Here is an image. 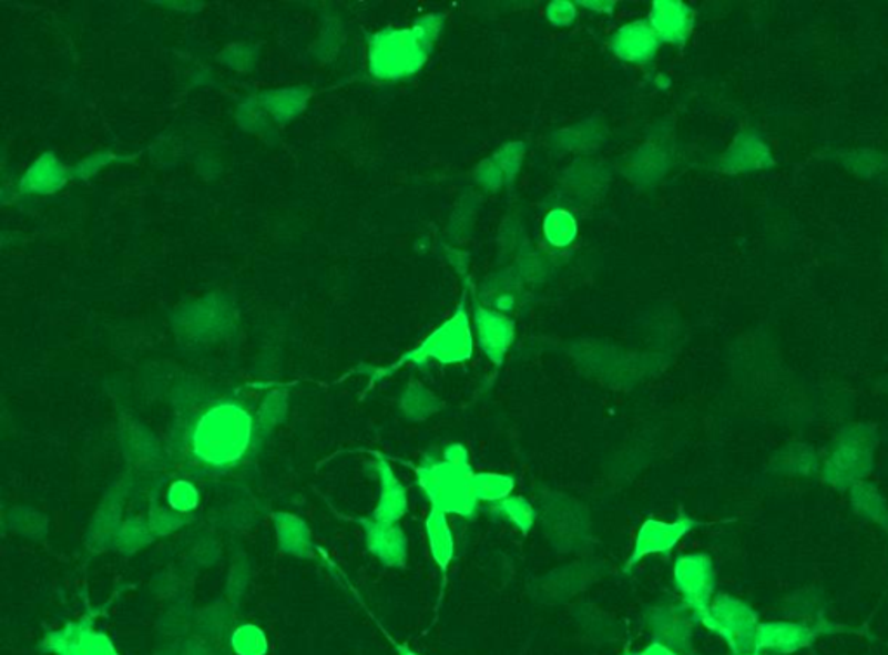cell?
Segmentation results:
<instances>
[{"label": "cell", "mask_w": 888, "mask_h": 655, "mask_svg": "<svg viewBox=\"0 0 888 655\" xmlns=\"http://www.w3.org/2000/svg\"><path fill=\"white\" fill-rule=\"evenodd\" d=\"M252 441V418L238 405H220L200 418L193 430V453L205 465H235Z\"/></svg>", "instance_id": "1"}, {"label": "cell", "mask_w": 888, "mask_h": 655, "mask_svg": "<svg viewBox=\"0 0 888 655\" xmlns=\"http://www.w3.org/2000/svg\"><path fill=\"white\" fill-rule=\"evenodd\" d=\"M470 465H459L453 461L426 457L417 470L420 491L429 500L430 509L447 515L472 519L478 513L479 501L470 488Z\"/></svg>", "instance_id": "2"}, {"label": "cell", "mask_w": 888, "mask_h": 655, "mask_svg": "<svg viewBox=\"0 0 888 655\" xmlns=\"http://www.w3.org/2000/svg\"><path fill=\"white\" fill-rule=\"evenodd\" d=\"M703 626L724 639L733 655H753L757 652V614L743 600L717 595L703 617Z\"/></svg>", "instance_id": "3"}, {"label": "cell", "mask_w": 888, "mask_h": 655, "mask_svg": "<svg viewBox=\"0 0 888 655\" xmlns=\"http://www.w3.org/2000/svg\"><path fill=\"white\" fill-rule=\"evenodd\" d=\"M674 583L681 593L682 604L697 623L708 614L715 598V567L705 553H687L678 556L674 565Z\"/></svg>", "instance_id": "4"}, {"label": "cell", "mask_w": 888, "mask_h": 655, "mask_svg": "<svg viewBox=\"0 0 888 655\" xmlns=\"http://www.w3.org/2000/svg\"><path fill=\"white\" fill-rule=\"evenodd\" d=\"M872 463V436L865 427H856L841 436L826 461V481L838 488L857 485Z\"/></svg>", "instance_id": "5"}, {"label": "cell", "mask_w": 888, "mask_h": 655, "mask_svg": "<svg viewBox=\"0 0 888 655\" xmlns=\"http://www.w3.org/2000/svg\"><path fill=\"white\" fill-rule=\"evenodd\" d=\"M472 354V335H470L469 321L462 313L457 314L453 319L445 323L438 331L430 335L422 346L411 350L408 356L401 359L395 368L402 366V362H426L429 359L451 365V362L466 361Z\"/></svg>", "instance_id": "6"}, {"label": "cell", "mask_w": 888, "mask_h": 655, "mask_svg": "<svg viewBox=\"0 0 888 655\" xmlns=\"http://www.w3.org/2000/svg\"><path fill=\"white\" fill-rule=\"evenodd\" d=\"M696 525L697 522L687 515L678 516L674 522L654 521V519L645 521L639 529L634 550L626 561V571L644 561L645 556L668 555L681 543L682 538L690 534Z\"/></svg>", "instance_id": "7"}, {"label": "cell", "mask_w": 888, "mask_h": 655, "mask_svg": "<svg viewBox=\"0 0 888 655\" xmlns=\"http://www.w3.org/2000/svg\"><path fill=\"white\" fill-rule=\"evenodd\" d=\"M817 630L810 624L773 621L761 623L757 633V652L762 655H789L809 647Z\"/></svg>", "instance_id": "8"}, {"label": "cell", "mask_w": 888, "mask_h": 655, "mask_svg": "<svg viewBox=\"0 0 888 655\" xmlns=\"http://www.w3.org/2000/svg\"><path fill=\"white\" fill-rule=\"evenodd\" d=\"M45 647L57 655H119L106 635L92 630V620L80 621L52 633L45 639Z\"/></svg>", "instance_id": "9"}, {"label": "cell", "mask_w": 888, "mask_h": 655, "mask_svg": "<svg viewBox=\"0 0 888 655\" xmlns=\"http://www.w3.org/2000/svg\"><path fill=\"white\" fill-rule=\"evenodd\" d=\"M358 522L363 525L371 555L377 556L389 567H405L408 559V540L401 525L375 521L371 516H363Z\"/></svg>", "instance_id": "10"}, {"label": "cell", "mask_w": 888, "mask_h": 655, "mask_svg": "<svg viewBox=\"0 0 888 655\" xmlns=\"http://www.w3.org/2000/svg\"><path fill=\"white\" fill-rule=\"evenodd\" d=\"M693 616H685V612L672 605H660L651 608L645 617V623L653 633L654 642L681 652L690 651L691 639H693Z\"/></svg>", "instance_id": "11"}, {"label": "cell", "mask_w": 888, "mask_h": 655, "mask_svg": "<svg viewBox=\"0 0 888 655\" xmlns=\"http://www.w3.org/2000/svg\"><path fill=\"white\" fill-rule=\"evenodd\" d=\"M377 473H379L380 497L371 519L387 524H399L408 510L407 489L384 458L377 461Z\"/></svg>", "instance_id": "12"}, {"label": "cell", "mask_w": 888, "mask_h": 655, "mask_svg": "<svg viewBox=\"0 0 888 655\" xmlns=\"http://www.w3.org/2000/svg\"><path fill=\"white\" fill-rule=\"evenodd\" d=\"M476 326H478L479 344H481L482 350L487 352L491 361L500 365L514 338V328L506 318H500L497 314L488 313V310H479L476 316Z\"/></svg>", "instance_id": "13"}, {"label": "cell", "mask_w": 888, "mask_h": 655, "mask_svg": "<svg viewBox=\"0 0 888 655\" xmlns=\"http://www.w3.org/2000/svg\"><path fill=\"white\" fill-rule=\"evenodd\" d=\"M426 536L432 561L447 571L455 556V536L447 513L430 509L426 519Z\"/></svg>", "instance_id": "14"}, {"label": "cell", "mask_w": 888, "mask_h": 655, "mask_svg": "<svg viewBox=\"0 0 888 655\" xmlns=\"http://www.w3.org/2000/svg\"><path fill=\"white\" fill-rule=\"evenodd\" d=\"M516 481L506 473L493 472H472L470 475V488L479 503H498L512 497Z\"/></svg>", "instance_id": "15"}, {"label": "cell", "mask_w": 888, "mask_h": 655, "mask_svg": "<svg viewBox=\"0 0 888 655\" xmlns=\"http://www.w3.org/2000/svg\"><path fill=\"white\" fill-rule=\"evenodd\" d=\"M276 534H278L279 546L292 555L307 556L312 550V536L307 531V525L299 519L292 515L276 516Z\"/></svg>", "instance_id": "16"}, {"label": "cell", "mask_w": 888, "mask_h": 655, "mask_svg": "<svg viewBox=\"0 0 888 655\" xmlns=\"http://www.w3.org/2000/svg\"><path fill=\"white\" fill-rule=\"evenodd\" d=\"M491 512L512 522L522 534H528L531 531L534 519H537L533 504L522 497H509L506 500L498 501V503L491 504Z\"/></svg>", "instance_id": "17"}, {"label": "cell", "mask_w": 888, "mask_h": 655, "mask_svg": "<svg viewBox=\"0 0 888 655\" xmlns=\"http://www.w3.org/2000/svg\"><path fill=\"white\" fill-rule=\"evenodd\" d=\"M853 501L857 512L865 513L871 521L884 522L888 528V510L877 489L859 482L853 488Z\"/></svg>", "instance_id": "18"}, {"label": "cell", "mask_w": 888, "mask_h": 655, "mask_svg": "<svg viewBox=\"0 0 888 655\" xmlns=\"http://www.w3.org/2000/svg\"><path fill=\"white\" fill-rule=\"evenodd\" d=\"M233 651L236 655H266L267 638L263 630L255 624L239 626L232 636Z\"/></svg>", "instance_id": "19"}, {"label": "cell", "mask_w": 888, "mask_h": 655, "mask_svg": "<svg viewBox=\"0 0 888 655\" xmlns=\"http://www.w3.org/2000/svg\"><path fill=\"white\" fill-rule=\"evenodd\" d=\"M401 408L405 409L408 418L423 420L438 411V401L427 390H408L407 396L402 399Z\"/></svg>", "instance_id": "20"}, {"label": "cell", "mask_w": 888, "mask_h": 655, "mask_svg": "<svg viewBox=\"0 0 888 655\" xmlns=\"http://www.w3.org/2000/svg\"><path fill=\"white\" fill-rule=\"evenodd\" d=\"M167 501L172 509L180 510V512H190V510L195 509L196 503H198V494H196L195 488H193L192 484L181 481L171 485Z\"/></svg>", "instance_id": "21"}, {"label": "cell", "mask_w": 888, "mask_h": 655, "mask_svg": "<svg viewBox=\"0 0 888 655\" xmlns=\"http://www.w3.org/2000/svg\"><path fill=\"white\" fill-rule=\"evenodd\" d=\"M442 458L453 461V463H459V465H469V453H467V449L462 444L448 446Z\"/></svg>", "instance_id": "22"}, {"label": "cell", "mask_w": 888, "mask_h": 655, "mask_svg": "<svg viewBox=\"0 0 888 655\" xmlns=\"http://www.w3.org/2000/svg\"><path fill=\"white\" fill-rule=\"evenodd\" d=\"M634 655H684L681 652L672 651V648L665 647V645L657 644V642H651L647 647L642 648L641 652Z\"/></svg>", "instance_id": "23"}, {"label": "cell", "mask_w": 888, "mask_h": 655, "mask_svg": "<svg viewBox=\"0 0 888 655\" xmlns=\"http://www.w3.org/2000/svg\"><path fill=\"white\" fill-rule=\"evenodd\" d=\"M399 655H420L417 652L410 651V648H399Z\"/></svg>", "instance_id": "24"}, {"label": "cell", "mask_w": 888, "mask_h": 655, "mask_svg": "<svg viewBox=\"0 0 888 655\" xmlns=\"http://www.w3.org/2000/svg\"><path fill=\"white\" fill-rule=\"evenodd\" d=\"M753 655H762V654H753Z\"/></svg>", "instance_id": "25"}]
</instances>
